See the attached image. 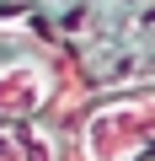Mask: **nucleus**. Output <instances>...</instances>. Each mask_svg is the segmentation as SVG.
Here are the masks:
<instances>
[{
	"mask_svg": "<svg viewBox=\"0 0 155 161\" xmlns=\"http://www.w3.org/2000/svg\"><path fill=\"white\" fill-rule=\"evenodd\" d=\"M155 145V92L102 102L80 124V156L86 161H134Z\"/></svg>",
	"mask_w": 155,
	"mask_h": 161,
	"instance_id": "nucleus-1",
	"label": "nucleus"
},
{
	"mask_svg": "<svg viewBox=\"0 0 155 161\" xmlns=\"http://www.w3.org/2000/svg\"><path fill=\"white\" fill-rule=\"evenodd\" d=\"M54 92V75L43 59H0V124L32 118Z\"/></svg>",
	"mask_w": 155,
	"mask_h": 161,
	"instance_id": "nucleus-2",
	"label": "nucleus"
},
{
	"mask_svg": "<svg viewBox=\"0 0 155 161\" xmlns=\"http://www.w3.org/2000/svg\"><path fill=\"white\" fill-rule=\"evenodd\" d=\"M0 161H59V145L48 129L22 124H0Z\"/></svg>",
	"mask_w": 155,
	"mask_h": 161,
	"instance_id": "nucleus-3",
	"label": "nucleus"
}]
</instances>
